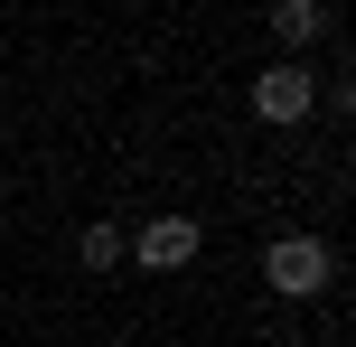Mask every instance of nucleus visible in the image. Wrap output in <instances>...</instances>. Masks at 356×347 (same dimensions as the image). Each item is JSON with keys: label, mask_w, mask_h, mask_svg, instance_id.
I'll return each instance as SVG.
<instances>
[{"label": "nucleus", "mask_w": 356, "mask_h": 347, "mask_svg": "<svg viewBox=\"0 0 356 347\" xmlns=\"http://www.w3.org/2000/svg\"><path fill=\"white\" fill-rule=\"evenodd\" d=\"M328 273H338V254H328L319 235H272V254H263V282H272L282 300H319Z\"/></svg>", "instance_id": "nucleus-1"}, {"label": "nucleus", "mask_w": 356, "mask_h": 347, "mask_svg": "<svg viewBox=\"0 0 356 347\" xmlns=\"http://www.w3.org/2000/svg\"><path fill=\"white\" fill-rule=\"evenodd\" d=\"M309 104H319V75H309L300 56L253 75V113H263V122H309Z\"/></svg>", "instance_id": "nucleus-2"}, {"label": "nucleus", "mask_w": 356, "mask_h": 347, "mask_svg": "<svg viewBox=\"0 0 356 347\" xmlns=\"http://www.w3.org/2000/svg\"><path fill=\"white\" fill-rule=\"evenodd\" d=\"M131 254H141L150 273H178V263H197V216H150L141 235H131Z\"/></svg>", "instance_id": "nucleus-3"}, {"label": "nucleus", "mask_w": 356, "mask_h": 347, "mask_svg": "<svg viewBox=\"0 0 356 347\" xmlns=\"http://www.w3.org/2000/svg\"><path fill=\"white\" fill-rule=\"evenodd\" d=\"M328 29H338L328 0H282V10H272V38H282V47H309V38H328Z\"/></svg>", "instance_id": "nucleus-4"}, {"label": "nucleus", "mask_w": 356, "mask_h": 347, "mask_svg": "<svg viewBox=\"0 0 356 347\" xmlns=\"http://www.w3.org/2000/svg\"><path fill=\"white\" fill-rule=\"evenodd\" d=\"M75 254H85V273H113V263L131 254V235H122V225H85V235H75Z\"/></svg>", "instance_id": "nucleus-5"}]
</instances>
